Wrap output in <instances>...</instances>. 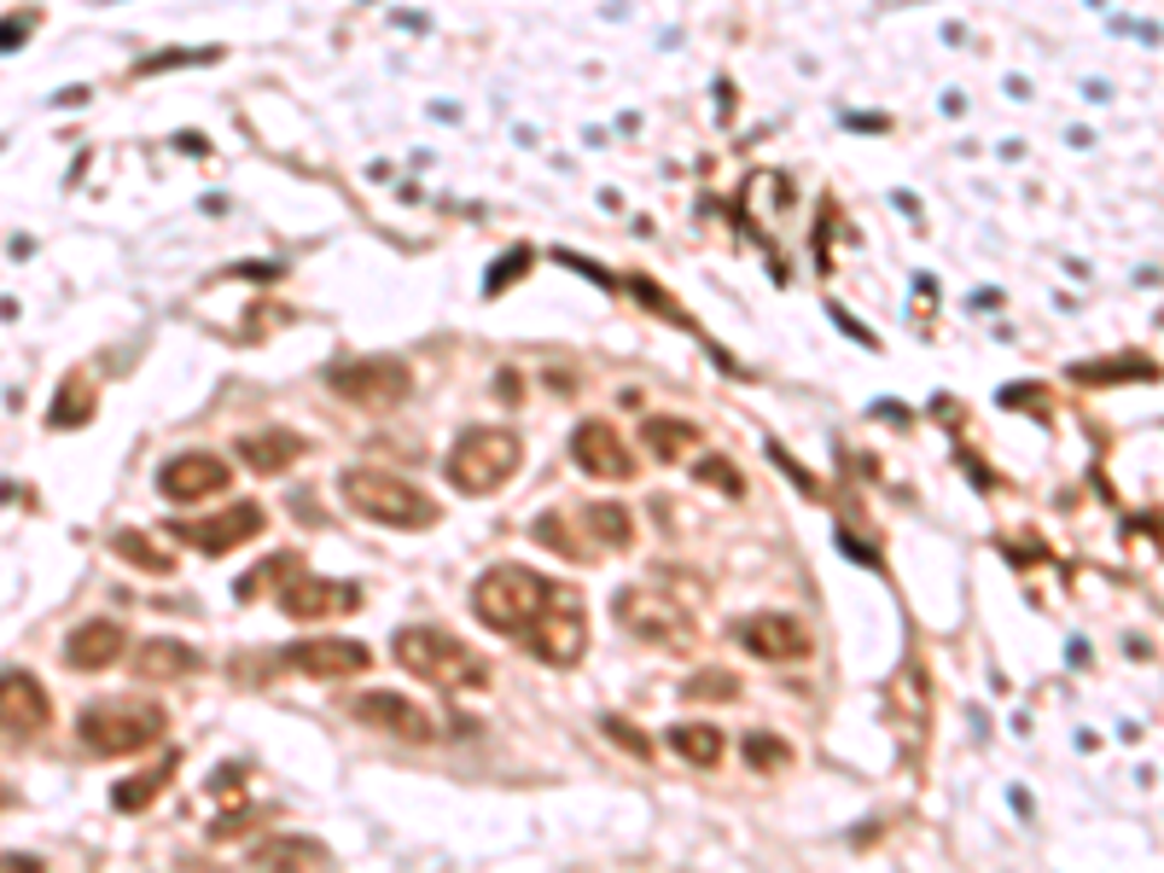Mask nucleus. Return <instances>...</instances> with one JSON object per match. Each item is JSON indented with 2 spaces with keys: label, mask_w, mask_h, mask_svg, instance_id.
<instances>
[{
  "label": "nucleus",
  "mask_w": 1164,
  "mask_h": 873,
  "mask_svg": "<svg viewBox=\"0 0 1164 873\" xmlns=\"http://www.w3.org/2000/svg\"><path fill=\"white\" fill-rule=\"evenodd\" d=\"M88 419H94V384L88 379H65V384H58V402H53L47 425H53V432H65V425H88Z\"/></svg>",
  "instance_id": "b1692460"
},
{
  "label": "nucleus",
  "mask_w": 1164,
  "mask_h": 873,
  "mask_svg": "<svg viewBox=\"0 0 1164 873\" xmlns=\"http://www.w3.org/2000/svg\"><path fill=\"white\" fill-rule=\"evenodd\" d=\"M1112 379H1153V361L1130 356V361H1084L1077 368V384H1112Z\"/></svg>",
  "instance_id": "bb28decb"
},
{
  "label": "nucleus",
  "mask_w": 1164,
  "mask_h": 873,
  "mask_svg": "<svg viewBox=\"0 0 1164 873\" xmlns=\"http://www.w3.org/2000/svg\"><path fill=\"white\" fill-rule=\"evenodd\" d=\"M122 646H129L122 623L94 618V623H81L76 635L65 641V664H70V669H106V664H117V658H122Z\"/></svg>",
  "instance_id": "a211bd4d"
},
{
  "label": "nucleus",
  "mask_w": 1164,
  "mask_h": 873,
  "mask_svg": "<svg viewBox=\"0 0 1164 873\" xmlns=\"http://www.w3.org/2000/svg\"><path fill=\"white\" fill-rule=\"evenodd\" d=\"M111 554L129 559V565H140V571H152V577H170V571H175V559L163 554V547H152V536H140V531H117V536H111Z\"/></svg>",
  "instance_id": "393cba45"
},
{
  "label": "nucleus",
  "mask_w": 1164,
  "mask_h": 873,
  "mask_svg": "<svg viewBox=\"0 0 1164 873\" xmlns=\"http://www.w3.org/2000/svg\"><path fill=\"white\" fill-rule=\"evenodd\" d=\"M600 728H606V740H611V745H623V751H629V757H641V763L652 757V740H646L629 717H600Z\"/></svg>",
  "instance_id": "72a5a7b5"
},
{
  "label": "nucleus",
  "mask_w": 1164,
  "mask_h": 873,
  "mask_svg": "<svg viewBox=\"0 0 1164 873\" xmlns=\"http://www.w3.org/2000/svg\"><path fill=\"white\" fill-rule=\"evenodd\" d=\"M163 786H170V763H163V768H146V775L129 781V786H117V792H111V804H117V809H146Z\"/></svg>",
  "instance_id": "cd10ccee"
},
{
  "label": "nucleus",
  "mask_w": 1164,
  "mask_h": 873,
  "mask_svg": "<svg viewBox=\"0 0 1164 873\" xmlns=\"http://www.w3.org/2000/svg\"><path fill=\"white\" fill-rule=\"evenodd\" d=\"M338 490H344V501H350L361 519L391 524V531H432V524L443 519L437 501L425 495L420 483H407L396 472H379V466H356V472L344 466Z\"/></svg>",
  "instance_id": "7ed1b4c3"
},
{
  "label": "nucleus",
  "mask_w": 1164,
  "mask_h": 873,
  "mask_svg": "<svg viewBox=\"0 0 1164 873\" xmlns=\"http://www.w3.org/2000/svg\"><path fill=\"white\" fill-rule=\"evenodd\" d=\"M285 664L303 669L309 681H350L367 669V646L361 641H344V635H315V641H297L285 646Z\"/></svg>",
  "instance_id": "4468645a"
},
{
  "label": "nucleus",
  "mask_w": 1164,
  "mask_h": 873,
  "mask_svg": "<svg viewBox=\"0 0 1164 873\" xmlns=\"http://www.w3.org/2000/svg\"><path fill=\"white\" fill-rule=\"evenodd\" d=\"M583 524H588V531H595V542H606V547H629V542H635L629 506H618V501H595V506H583Z\"/></svg>",
  "instance_id": "5701e85b"
},
{
  "label": "nucleus",
  "mask_w": 1164,
  "mask_h": 873,
  "mask_svg": "<svg viewBox=\"0 0 1164 873\" xmlns=\"http://www.w3.org/2000/svg\"><path fill=\"white\" fill-rule=\"evenodd\" d=\"M565 594V582H547L536 577L530 565H496L472 582V612L478 623H489L496 635H524L547 605Z\"/></svg>",
  "instance_id": "f03ea898"
},
{
  "label": "nucleus",
  "mask_w": 1164,
  "mask_h": 873,
  "mask_svg": "<svg viewBox=\"0 0 1164 873\" xmlns=\"http://www.w3.org/2000/svg\"><path fill=\"white\" fill-rule=\"evenodd\" d=\"M519 466H524V449H519L513 432L472 425V432H460V443L448 449V483H455L460 495H496Z\"/></svg>",
  "instance_id": "39448f33"
},
{
  "label": "nucleus",
  "mask_w": 1164,
  "mask_h": 873,
  "mask_svg": "<svg viewBox=\"0 0 1164 873\" xmlns=\"http://www.w3.org/2000/svg\"><path fill=\"white\" fill-rule=\"evenodd\" d=\"M618 623L629 629V635H641V641H664V646L693 641L687 612H676V600L652 594V588H623V594H618Z\"/></svg>",
  "instance_id": "9b49d317"
},
{
  "label": "nucleus",
  "mask_w": 1164,
  "mask_h": 873,
  "mask_svg": "<svg viewBox=\"0 0 1164 873\" xmlns=\"http://www.w3.org/2000/svg\"><path fill=\"white\" fill-rule=\"evenodd\" d=\"M530 262H536V251H530V245H513V251L501 257V269L483 280V292H489V297H501L507 286H513V280H524V274H530Z\"/></svg>",
  "instance_id": "7c9ffc66"
},
{
  "label": "nucleus",
  "mask_w": 1164,
  "mask_h": 873,
  "mask_svg": "<svg viewBox=\"0 0 1164 873\" xmlns=\"http://www.w3.org/2000/svg\"><path fill=\"white\" fill-rule=\"evenodd\" d=\"M570 460H577L588 478H600V483L635 478V455H629V443L618 437V425H606V419H583L577 425V437H570Z\"/></svg>",
  "instance_id": "ddd939ff"
},
{
  "label": "nucleus",
  "mask_w": 1164,
  "mask_h": 873,
  "mask_svg": "<svg viewBox=\"0 0 1164 873\" xmlns=\"http://www.w3.org/2000/svg\"><path fill=\"white\" fill-rule=\"evenodd\" d=\"M350 717L367 722V728H379V734H396L407 745H432L437 740V717L420 710L414 699H402V694H361L350 705Z\"/></svg>",
  "instance_id": "f8f14e48"
},
{
  "label": "nucleus",
  "mask_w": 1164,
  "mask_h": 873,
  "mask_svg": "<svg viewBox=\"0 0 1164 873\" xmlns=\"http://www.w3.org/2000/svg\"><path fill=\"white\" fill-rule=\"evenodd\" d=\"M280 605H285V618H303V623H315V618H338V612H356L361 605V588L356 582H333V577H285L280 588Z\"/></svg>",
  "instance_id": "2eb2a0df"
},
{
  "label": "nucleus",
  "mask_w": 1164,
  "mask_h": 873,
  "mask_svg": "<svg viewBox=\"0 0 1164 873\" xmlns=\"http://www.w3.org/2000/svg\"><path fill=\"white\" fill-rule=\"evenodd\" d=\"M204 658L193 653V646H181V641H170V635H157V641H146L134 653V669H140V681H175V676H193Z\"/></svg>",
  "instance_id": "aec40b11"
},
{
  "label": "nucleus",
  "mask_w": 1164,
  "mask_h": 873,
  "mask_svg": "<svg viewBox=\"0 0 1164 873\" xmlns=\"http://www.w3.org/2000/svg\"><path fill=\"white\" fill-rule=\"evenodd\" d=\"M326 862H333V850H326L320 839H303V832L251 844V867H326Z\"/></svg>",
  "instance_id": "6ab92c4d"
},
{
  "label": "nucleus",
  "mask_w": 1164,
  "mask_h": 873,
  "mask_svg": "<svg viewBox=\"0 0 1164 873\" xmlns=\"http://www.w3.org/2000/svg\"><path fill=\"white\" fill-rule=\"evenodd\" d=\"M641 449H652V460H682L687 449H699V425L659 414V419L641 425Z\"/></svg>",
  "instance_id": "4be33fe9"
},
{
  "label": "nucleus",
  "mask_w": 1164,
  "mask_h": 873,
  "mask_svg": "<svg viewBox=\"0 0 1164 873\" xmlns=\"http://www.w3.org/2000/svg\"><path fill=\"white\" fill-rule=\"evenodd\" d=\"M216 47H187V53H157V58H140L134 76H157V70H181V65H216Z\"/></svg>",
  "instance_id": "2f4dec72"
},
{
  "label": "nucleus",
  "mask_w": 1164,
  "mask_h": 873,
  "mask_svg": "<svg viewBox=\"0 0 1164 873\" xmlns=\"http://www.w3.org/2000/svg\"><path fill=\"white\" fill-rule=\"evenodd\" d=\"M391 658H396L414 681H432V687H443V694H489V681H496L489 658H478L460 635H448V629H432V623L402 629V635L391 641Z\"/></svg>",
  "instance_id": "f257e3e1"
},
{
  "label": "nucleus",
  "mask_w": 1164,
  "mask_h": 873,
  "mask_svg": "<svg viewBox=\"0 0 1164 873\" xmlns=\"http://www.w3.org/2000/svg\"><path fill=\"white\" fill-rule=\"evenodd\" d=\"M733 635H740V646L751 658H763V664H798V658L815 653L809 623L786 618V612H751V618L733 623Z\"/></svg>",
  "instance_id": "6e6552de"
},
{
  "label": "nucleus",
  "mask_w": 1164,
  "mask_h": 873,
  "mask_svg": "<svg viewBox=\"0 0 1164 873\" xmlns=\"http://www.w3.org/2000/svg\"><path fill=\"white\" fill-rule=\"evenodd\" d=\"M699 483H710V490H728L733 501H740V495H746V478H740V472H733V466H728V460H699Z\"/></svg>",
  "instance_id": "c9c22d12"
},
{
  "label": "nucleus",
  "mask_w": 1164,
  "mask_h": 873,
  "mask_svg": "<svg viewBox=\"0 0 1164 873\" xmlns=\"http://www.w3.org/2000/svg\"><path fill=\"white\" fill-rule=\"evenodd\" d=\"M30 30H35V12H12V18H0V53L24 47V42H30Z\"/></svg>",
  "instance_id": "e433bc0d"
},
{
  "label": "nucleus",
  "mask_w": 1164,
  "mask_h": 873,
  "mask_svg": "<svg viewBox=\"0 0 1164 873\" xmlns=\"http://www.w3.org/2000/svg\"><path fill=\"white\" fill-rule=\"evenodd\" d=\"M47 722H53L47 687H41L30 669H7V676H0V728H12V734H41Z\"/></svg>",
  "instance_id": "dca6fc26"
},
{
  "label": "nucleus",
  "mask_w": 1164,
  "mask_h": 873,
  "mask_svg": "<svg viewBox=\"0 0 1164 873\" xmlns=\"http://www.w3.org/2000/svg\"><path fill=\"white\" fill-rule=\"evenodd\" d=\"M670 751L693 768H717L728 757V740H722V728H710V722H676L670 728Z\"/></svg>",
  "instance_id": "412c9836"
},
{
  "label": "nucleus",
  "mask_w": 1164,
  "mask_h": 873,
  "mask_svg": "<svg viewBox=\"0 0 1164 873\" xmlns=\"http://www.w3.org/2000/svg\"><path fill=\"white\" fill-rule=\"evenodd\" d=\"M12 804H18V792H12L7 781H0V809H12Z\"/></svg>",
  "instance_id": "4c0bfd02"
},
{
  "label": "nucleus",
  "mask_w": 1164,
  "mask_h": 873,
  "mask_svg": "<svg viewBox=\"0 0 1164 873\" xmlns=\"http://www.w3.org/2000/svg\"><path fill=\"white\" fill-rule=\"evenodd\" d=\"M292 571H297V559H292V554H274V559H262L257 571H244V577H239V588H233V594H239V605H251L257 594H269V582H274V577H292Z\"/></svg>",
  "instance_id": "a878e982"
},
{
  "label": "nucleus",
  "mask_w": 1164,
  "mask_h": 873,
  "mask_svg": "<svg viewBox=\"0 0 1164 873\" xmlns=\"http://www.w3.org/2000/svg\"><path fill=\"white\" fill-rule=\"evenodd\" d=\"M530 531H536V542H542V547H554L559 559H583V547L565 536V519H559V513H542L536 524H530Z\"/></svg>",
  "instance_id": "f704fd0d"
},
{
  "label": "nucleus",
  "mask_w": 1164,
  "mask_h": 873,
  "mask_svg": "<svg viewBox=\"0 0 1164 873\" xmlns=\"http://www.w3.org/2000/svg\"><path fill=\"white\" fill-rule=\"evenodd\" d=\"M746 763L758 768V775H769V768H792V745L781 734H751L746 740Z\"/></svg>",
  "instance_id": "c756f323"
},
{
  "label": "nucleus",
  "mask_w": 1164,
  "mask_h": 873,
  "mask_svg": "<svg viewBox=\"0 0 1164 873\" xmlns=\"http://www.w3.org/2000/svg\"><path fill=\"white\" fill-rule=\"evenodd\" d=\"M530 653H536L542 664H554V669H565V664H577L583 658V646H588V618H583V605L570 600V594H559L547 612L536 618L519 635Z\"/></svg>",
  "instance_id": "0eeeda50"
},
{
  "label": "nucleus",
  "mask_w": 1164,
  "mask_h": 873,
  "mask_svg": "<svg viewBox=\"0 0 1164 873\" xmlns=\"http://www.w3.org/2000/svg\"><path fill=\"white\" fill-rule=\"evenodd\" d=\"M629 292H635L641 303H652V315H659V320H676V327H693V315H687V309H682V303L670 297V292H659V286H652V280H629Z\"/></svg>",
  "instance_id": "473e14b6"
},
{
  "label": "nucleus",
  "mask_w": 1164,
  "mask_h": 873,
  "mask_svg": "<svg viewBox=\"0 0 1164 873\" xmlns=\"http://www.w3.org/2000/svg\"><path fill=\"white\" fill-rule=\"evenodd\" d=\"M170 536L198 547V554H233L239 542H257L262 536V506L257 501H233L228 513H216V519H198V524L181 519V524H170Z\"/></svg>",
  "instance_id": "1a4fd4ad"
},
{
  "label": "nucleus",
  "mask_w": 1164,
  "mask_h": 873,
  "mask_svg": "<svg viewBox=\"0 0 1164 873\" xmlns=\"http://www.w3.org/2000/svg\"><path fill=\"white\" fill-rule=\"evenodd\" d=\"M303 449H309V443H303L297 432H251V437H239V460L251 466L257 478H280V472H292V466L303 460Z\"/></svg>",
  "instance_id": "f3484780"
},
{
  "label": "nucleus",
  "mask_w": 1164,
  "mask_h": 873,
  "mask_svg": "<svg viewBox=\"0 0 1164 873\" xmlns=\"http://www.w3.org/2000/svg\"><path fill=\"white\" fill-rule=\"evenodd\" d=\"M163 705L152 699H99L81 710V745L99 751V757H134V751H146L163 740Z\"/></svg>",
  "instance_id": "20e7f679"
},
{
  "label": "nucleus",
  "mask_w": 1164,
  "mask_h": 873,
  "mask_svg": "<svg viewBox=\"0 0 1164 873\" xmlns=\"http://www.w3.org/2000/svg\"><path fill=\"white\" fill-rule=\"evenodd\" d=\"M233 483V466L221 460V455H204V449H187V455H175L170 466L157 472V490L163 501H181V506H193V501H210L221 495Z\"/></svg>",
  "instance_id": "9d476101"
},
{
  "label": "nucleus",
  "mask_w": 1164,
  "mask_h": 873,
  "mask_svg": "<svg viewBox=\"0 0 1164 873\" xmlns=\"http://www.w3.org/2000/svg\"><path fill=\"white\" fill-rule=\"evenodd\" d=\"M682 694L699 699V705H705V699H722V705H728V699H740V676H733V669H699V676H693Z\"/></svg>",
  "instance_id": "c85d7f7f"
},
{
  "label": "nucleus",
  "mask_w": 1164,
  "mask_h": 873,
  "mask_svg": "<svg viewBox=\"0 0 1164 873\" xmlns=\"http://www.w3.org/2000/svg\"><path fill=\"white\" fill-rule=\"evenodd\" d=\"M326 384L356 402L367 414H384V408H402L407 391H414V373H407V361L396 356H350V361H333L326 368Z\"/></svg>",
  "instance_id": "423d86ee"
}]
</instances>
